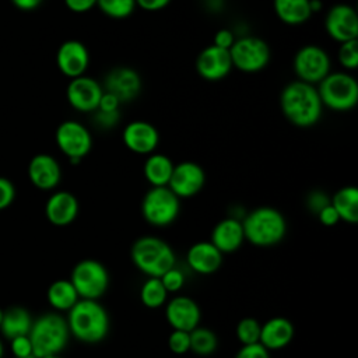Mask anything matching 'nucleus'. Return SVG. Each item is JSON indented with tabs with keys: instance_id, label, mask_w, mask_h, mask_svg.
I'll list each match as a JSON object with an SVG mask.
<instances>
[{
	"instance_id": "1",
	"label": "nucleus",
	"mask_w": 358,
	"mask_h": 358,
	"mask_svg": "<svg viewBox=\"0 0 358 358\" xmlns=\"http://www.w3.org/2000/svg\"><path fill=\"white\" fill-rule=\"evenodd\" d=\"M280 108L285 119L296 127H310L322 116L323 105L315 85L295 80L280 94Z\"/></svg>"
},
{
	"instance_id": "2",
	"label": "nucleus",
	"mask_w": 358,
	"mask_h": 358,
	"mask_svg": "<svg viewBox=\"0 0 358 358\" xmlns=\"http://www.w3.org/2000/svg\"><path fill=\"white\" fill-rule=\"evenodd\" d=\"M70 336L88 344L102 341L109 331L106 309L94 299H78L67 313Z\"/></svg>"
},
{
	"instance_id": "3",
	"label": "nucleus",
	"mask_w": 358,
	"mask_h": 358,
	"mask_svg": "<svg viewBox=\"0 0 358 358\" xmlns=\"http://www.w3.org/2000/svg\"><path fill=\"white\" fill-rule=\"evenodd\" d=\"M245 239L260 248L274 246L281 242L287 232V222L284 215L274 207L262 206L242 220Z\"/></svg>"
},
{
	"instance_id": "4",
	"label": "nucleus",
	"mask_w": 358,
	"mask_h": 358,
	"mask_svg": "<svg viewBox=\"0 0 358 358\" xmlns=\"http://www.w3.org/2000/svg\"><path fill=\"white\" fill-rule=\"evenodd\" d=\"M28 337L36 358L59 355L69 343L70 331L66 319L55 312L43 313L32 322Z\"/></svg>"
},
{
	"instance_id": "5",
	"label": "nucleus",
	"mask_w": 358,
	"mask_h": 358,
	"mask_svg": "<svg viewBox=\"0 0 358 358\" xmlns=\"http://www.w3.org/2000/svg\"><path fill=\"white\" fill-rule=\"evenodd\" d=\"M130 257L143 274L157 278L175 267L176 262L172 248L157 236H141L136 239L130 249Z\"/></svg>"
},
{
	"instance_id": "6",
	"label": "nucleus",
	"mask_w": 358,
	"mask_h": 358,
	"mask_svg": "<svg viewBox=\"0 0 358 358\" xmlns=\"http://www.w3.org/2000/svg\"><path fill=\"white\" fill-rule=\"evenodd\" d=\"M322 105L336 110L345 112L355 108L358 102L357 80L344 71L329 73L316 87Z\"/></svg>"
},
{
	"instance_id": "7",
	"label": "nucleus",
	"mask_w": 358,
	"mask_h": 358,
	"mask_svg": "<svg viewBox=\"0 0 358 358\" xmlns=\"http://www.w3.org/2000/svg\"><path fill=\"white\" fill-rule=\"evenodd\" d=\"M180 199L168 187H151L143 197L141 214L154 227L171 225L179 215Z\"/></svg>"
},
{
	"instance_id": "8",
	"label": "nucleus",
	"mask_w": 358,
	"mask_h": 358,
	"mask_svg": "<svg viewBox=\"0 0 358 358\" xmlns=\"http://www.w3.org/2000/svg\"><path fill=\"white\" fill-rule=\"evenodd\" d=\"M70 282L76 288L80 299L98 301L108 289L109 274L101 262L84 259L73 267Z\"/></svg>"
},
{
	"instance_id": "9",
	"label": "nucleus",
	"mask_w": 358,
	"mask_h": 358,
	"mask_svg": "<svg viewBox=\"0 0 358 358\" xmlns=\"http://www.w3.org/2000/svg\"><path fill=\"white\" fill-rule=\"evenodd\" d=\"M229 55L232 67L243 73H257L270 62V46L262 38L242 36L235 39Z\"/></svg>"
},
{
	"instance_id": "10",
	"label": "nucleus",
	"mask_w": 358,
	"mask_h": 358,
	"mask_svg": "<svg viewBox=\"0 0 358 358\" xmlns=\"http://www.w3.org/2000/svg\"><path fill=\"white\" fill-rule=\"evenodd\" d=\"M292 66L299 81L315 85L330 73V57L323 48L305 45L295 53Z\"/></svg>"
},
{
	"instance_id": "11",
	"label": "nucleus",
	"mask_w": 358,
	"mask_h": 358,
	"mask_svg": "<svg viewBox=\"0 0 358 358\" xmlns=\"http://www.w3.org/2000/svg\"><path fill=\"white\" fill-rule=\"evenodd\" d=\"M56 144L59 150L70 159L71 164H78L92 147L91 133L85 126L76 120H66L56 129Z\"/></svg>"
},
{
	"instance_id": "12",
	"label": "nucleus",
	"mask_w": 358,
	"mask_h": 358,
	"mask_svg": "<svg viewBox=\"0 0 358 358\" xmlns=\"http://www.w3.org/2000/svg\"><path fill=\"white\" fill-rule=\"evenodd\" d=\"M324 29L327 35L338 43L357 39L358 17L355 10L344 3L334 4L324 17Z\"/></svg>"
},
{
	"instance_id": "13",
	"label": "nucleus",
	"mask_w": 358,
	"mask_h": 358,
	"mask_svg": "<svg viewBox=\"0 0 358 358\" xmlns=\"http://www.w3.org/2000/svg\"><path fill=\"white\" fill-rule=\"evenodd\" d=\"M206 183L204 169L193 161H182L173 165L168 187L179 197L187 199L196 196Z\"/></svg>"
},
{
	"instance_id": "14",
	"label": "nucleus",
	"mask_w": 358,
	"mask_h": 358,
	"mask_svg": "<svg viewBox=\"0 0 358 358\" xmlns=\"http://www.w3.org/2000/svg\"><path fill=\"white\" fill-rule=\"evenodd\" d=\"M102 94H103L102 85L96 80L88 76H80V77L71 78L66 90V96L69 103L78 112L96 110Z\"/></svg>"
},
{
	"instance_id": "15",
	"label": "nucleus",
	"mask_w": 358,
	"mask_h": 358,
	"mask_svg": "<svg viewBox=\"0 0 358 358\" xmlns=\"http://www.w3.org/2000/svg\"><path fill=\"white\" fill-rule=\"evenodd\" d=\"M122 140L131 152L150 155L158 147L159 133L155 126L145 120H133L124 126Z\"/></svg>"
},
{
	"instance_id": "16",
	"label": "nucleus",
	"mask_w": 358,
	"mask_h": 358,
	"mask_svg": "<svg viewBox=\"0 0 358 358\" xmlns=\"http://www.w3.org/2000/svg\"><path fill=\"white\" fill-rule=\"evenodd\" d=\"M56 64L69 78L84 76L90 66L88 49L77 39H67L57 49Z\"/></svg>"
},
{
	"instance_id": "17",
	"label": "nucleus",
	"mask_w": 358,
	"mask_h": 358,
	"mask_svg": "<svg viewBox=\"0 0 358 358\" xmlns=\"http://www.w3.org/2000/svg\"><path fill=\"white\" fill-rule=\"evenodd\" d=\"M232 60L229 50L210 45L204 48L196 59V71L208 81H218L229 74Z\"/></svg>"
},
{
	"instance_id": "18",
	"label": "nucleus",
	"mask_w": 358,
	"mask_h": 358,
	"mask_svg": "<svg viewBox=\"0 0 358 358\" xmlns=\"http://www.w3.org/2000/svg\"><path fill=\"white\" fill-rule=\"evenodd\" d=\"M165 316L173 330L190 333L200 324L201 310L194 299L180 295L166 303Z\"/></svg>"
},
{
	"instance_id": "19",
	"label": "nucleus",
	"mask_w": 358,
	"mask_h": 358,
	"mask_svg": "<svg viewBox=\"0 0 358 358\" xmlns=\"http://www.w3.org/2000/svg\"><path fill=\"white\" fill-rule=\"evenodd\" d=\"M102 88L113 94L120 102H129L138 95L141 78L138 73L130 67H116L106 74Z\"/></svg>"
},
{
	"instance_id": "20",
	"label": "nucleus",
	"mask_w": 358,
	"mask_h": 358,
	"mask_svg": "<svg viewBox=\"0 0 358 358\" xmlns=\"http://www.w3.org/2000/svg\"><path fill=\"white\" fill-rule=\"evenodd\" d=\"M28 176L35 187L41 190H50L59 185L62 169L52 155L38 154L29 161Z\"/></svg>"
},
{
	"instance_id": "21",
	"label": "nucleus",
	"mask_w": 358,
	"mask_h": 358,
	"mask_svg": "<svg viewBox=\"0 0 358 358\" xmlns=\"http://www.w3.org/2000/svg\"><path fill=\"white\" fill-rule=\"evenodd\" d=\"M45 215L48 221L56 227L71 224L78 215L77 197L66 190L53 193L45 204Z\"/></svg>"
},
{
	"instance_id": "22",
	"label": "nucleus",
	"mask_w": 358,
	"mask_h": 358,
	"mask_svg": "<svg viewBox=\"0 0 358 358\" xmlns=\"http://www.w3.org/2000/svg\"><path fill=\"white\" fill-rule=\"evenodd\" d=\"M189 267L197 274H213L222 264V253L210 242L201 241L190 246L186 255Z\"/></svg>"
},
{
	"instance_id": "23",
	"label": "nucleus",
	"mask_w": 358,
	"mask_h": 358,
	"mask_svg": "<svg viewBox=\"0 0 358 358\" xmlns=\"http://www.w3.org/2000/svg\"><path fill=\"white\" fill-rule=\"evenodd\" d=\"M294 324L282 316L268 319L260 326L259 343L268 351L281 350L287 347L294 338Z\"/></svg>"
},
{
	"instance_id": "24",
	"label": "nucleus",
	"mask_w": 358,
	"mask_h": 358,
	"mask_svg": "<svg viewBox=\"0 0 358 358\" xmlns=\"http://www.w3.org/2000/svg\"><path fill=\"white\" fill-rule=\"evenodd\" d=\"M245 241L242 221L236 218H224L215 224L211 231L210 242L224 255L232 253L241 248Z\"/></svg>"
},
{
	"instance_id": "25",
	"label": "nucleus",
	"mask_w": 358,
	"mask_h": 358,
	"mask_svg": "<svg viewBox=\"0 0 358 358\" xmlns=\"http://www.w3.org/2000/svg\"><path fill=\"white\" fill-rule=\"evenodd\" d=\"M32 322L34 320L25 308L10 306L3 312L0 331L8 340H13L20 336H28Z\"/></svg>"
},
{
	"instance_id": "26",
	"label": "nucleus",
	"mask_w": 358,
	"mask_h": 358,
	"mask_svg": "<svg viewBox=\"0 0 358 358\" xmlns=\"http://www.w3.org/2000/svg\"><path fill=\"white\" fill-rule=\"evenodd\" d=\"M172 171H173L172 159L169 157H166L164 154H158V152L150 154L143 166L144 178L152 187L168 186Z\"/></svg>"
},
{
	"instance_id": "27",
	"label": "nucleus",
	"mask_w": 358,
	"mask_h": 358,
	"mask_svg": "<svg viewBox=\"0 0 358 358\" xmlns=\"http://www.w3.org/2000/svg\"><path fill=\"white\" fill-rule=\"evenodd\" d=\"M330 204L338 214L340 221L358 222V189L355 186H344L338 189L330 200Z\"/></svg>"
},
{
	"instance_id": "28",
	"label": "nucleus",
	"mask_w": 358,
	"mask_h": 358,
	"mask_svg": "<svg viewBox=\"0 0 358 358\" xmlns=\"http://www.w3.org/2000/svg\"><path fill=\"white\" fill-rule=\"evenodd\" d=\"M275 15L288 25H299L312 15L309 0H273Z\"/></svg>"
},
{
	"instance_id": "29",
	"label": "nucleus",
	"mask_w": 358,
	"mask_h": 358,
	"mask_svg": "<svg viewBox=\"0 0 358 358\" xmlns=\"http://www.w3.org/2000/svg\"><path fill=\"white\" fill-rule=\"evenodd\" d=\"M48 302L56 310H70L77 301L80 299L76 288L70 282V280H56L53 281L46 292Z\"/></svg>"
},
{
	"instance_id": "30",
	"label": "nucleus",
	"mask_w": 358,
	"mask_h": 358,
	"mask_svg": "<svg viewBox=\"0 0 358 358\" xmlns=\"http://www.w3.org/2000/svg\"><path fill=\"white\" fill-rule=\"evenodd\" d=\"M168 291L162 285L161 280L157 277H148L140 289V301L144 306L155 309L166 302Z\"/></svg>"
},
{
	"instance_id": "31",
	"label": "nucleus",
	"mask_w": 358,
	"mask_h": 358,
	"mask_svg": "<svg viewBox=\"0 0 358 358\" xmlns=\"http://www.w3.org/2000/svg\"><path fill=\"white\" fill-rule=\"evenodd\" d=\"M190 350L197 355H210L217 350L218 340L213 330L197 326L190 333Z\"/></svg>"
},
{
	"instance_id": "32",
	"label": "nucleus",
	"mask_w": 358,
	"mask_h": 358,
	"mask_svg": "<svg viewBox=\"0 0 358 358\" xmlns=\"http://www.w3.org/2000/svg\"><path fill=\"white\" fill-rule=\"evenodd\" d=\"M96 7L115 20L127 18L136 8V0H96Z\"/></svg>"
},
{
	"instance_id": "33",
	"label": "nucleus",
	"mask_w": 358,
	"mask_h": 358,
	"mask_svg": "<svg viewBox=\"0 0 358 358\" xmlns=\"http://www.w3.org/2000/svg\"><path fill=\"white\" fill-rule=\"evenodd\" d=\"M260 323L255 317H243L236 324V337L242 345L259 343L260 338Z\"/></svg>"
},
{
	"instance_id": "34",
	"label": "nucleus",
	"mask_w": 358,
	"mask_h": 358,
	"mask_svg": "<svg viewBox=\"0 0 358 358\" xmlns=\"http://www.w3.org/2000/svg\"><path fill=\"white\" fill-rule=\"evenodd\" d=\"M338 62L347 70H354L358 66V39L340 43Z\"/></svg>"
},
{
	"instance_id": "35",
	"label": "nucleus",
	"mask_w": 358,
	"mask_h": 358,
	"mask_svg": "<svg viewBox=\"0 0 358 358\" xmlns=\"http://www.w3.org/2000/svg\"><path fill=\"white\" fill-rule=\"evenodd\" d=\"M168 347L173 354H185L190 350V334L183 330H172L168 337Z\"/></svg>"
},
{
	"instance_id": "36",
	"label": "nucleus",
	"mask_w": 358,
	"mask_h": 358,
	"mask_svg": "<svg viewBox=\"0 0 358 358\" xmlns=\"http://www.w3.org/2000/svg\"><path fill=\"white\" fill-rule=\"evenodd\" d=\"M162 285L165 287V289L168 292H176L179 291L183 284H185V275L183 273L176 268V267H172L171 270H168L166 273H164L161 277H159Z\"/></svg>"
},
{
	"instance_id": "37",
	"label": "nucleus",
	"mask_w": 358,
	"mask_h": 358,
	"mask_svg": "<svg viewBox=\"0 0 358 358\" xmlns=\"http://www.w3.org/2000/svg\"><path fill=\"white\" fill-rule=\"evenodd\" d=\"M10 348L14 358H25V357L34 355L32 344L28 336H20L10 340Z\"/></svg>"
},
{
	"instance_id": "38",
	"label": "nucleus",
	"mask_w": 358,
	"mask_h": 358,
	"mask_svg": "<svg viewBox=\"0 0 358 358\" xmlns=\"http://www.w3.org/2000/svg\"><path fill=\"white\" fill-rule=\"evenodd\" d=\"M235 358H270V351L266 350L260 343H255L242 345Z\"/></svg>"
},
{
	"instance_id": "39",
	"label": "nucleus",
	"mask_w": 358,
	"mask_h": 358,
	"mask_svg": "<svg viewBox=\"0 0 358 358\" xmlns=\"http://www.w3.org/2000/svg\"><path fill=\"white\" fill-rule=\"evenodd\" d=\"M15 197V187L14 185L6 179L0 176V210L7 208Z\"/></svg>"
},
{
	"instance_id": "40",
	"label": "nucleus",
	"mask_w": 358,
	"mask_h": 358,
	"mask_svg": "<svg viewBox=\"0 0 358 358\" xmlns=\"http://www.w3.org/2000/svg\"><path fill=\"white\" fill-rule=\"evenodd\" d=\"M235 36H234V32L227 29V28H222V29H218L214 35V46H218L221 49H227L229 50L231 46L234 45L235 42Z\"/></svg>"
},
{
	"instance_id": "41",
	"label": "nucleus",
	"mask_w": 358,
	"mask_h": 358,
	"mask_svg": "<svg viewBox=\"0 0 358 358\" xmlns=\"http://www.w3.org/2000/svg\"><path fill=\"white\" fill-rule=\"evenodd\" d=\"M96 115H95V123L101 127H105V129H109V127H113L116 126V123L119 122V110H115V112H103V110H95Z\"/></svg>"
},
{
	"instance_id": "42",
	"label": "nucleus",
	"mask_w": 358,
	"mask_h": 358,
	"mask_svg": "<svg viewBox=\"0 0 358 358\" xmlns=\"http://www.w3.org/2000/svg\"><path fill=\"white\" fill-rule=\"evenodd\" d=\"M317 218H319L320 224L324 227H333L340 221L337 211L334 210V207L330 203L327 206H324L322 210H319Z\"/></svg>"
},
{
	"instance_id": "43",
	"label": "nucleus",
	"mask_w": 358,
	"mask_h": 358,
	"mask_svg": "<svg viewBox=\"0 0 358 358\" xmlns=\"http://www.w3.org/2000/svg\"><path fill=\"white\" fill-rule=\"evenodd\" d=\"M120 103H122V102H120L113 94L103 91V94H102V96H101V101H99V105H98V110L115 112V110H119Z\"/></svg>"
},
{
	"instance_id": "44",
	"label": "nucleus",
	"mask_w": 358,
	"mask_h": 358,
	"mask_svg": "<svg viewBox=\"0 0 358 358\" xmlns=\"http://www.w3.org/2000/svg\"><path fill=\"white\" fill-rule=\"evenodd\" d=\"M330 203V200L326 197V194H323L322 192H313L309 194L308 197V207L313 211V213H319V210H322L324 206H327Z\"/></svg>"
},
{
	"instance_id": "45",
	"label": "nucleus",
	"mask_w": 358,
	"mask_h": 358,
	"mask_svg": "<svg viewBox=\"0 0 358 358\" xmlns=\"http://www.w3.org/2000/svg\"><path fill=\"white\" fill-rule=\"evenodd\" d=\"M64 4L74 13H85L96 6V0H64Z\"/></svg>"
},
{
	"instance_id": "46",
	"label": "nucleus",
	"mask_w": 358,
	"mask_h": 358,
	"mask_svg": "<svg viewBox=\"0 0 358 358\" xmlns=\"http://www.w3.org/2000/svg\"><path fill=\"white\" fill-rule=\"evenodd\" d=\"M171 0H136V7L145 11H158L165 8Z\"/></svg>"
},
{
	"instance_id": "47",
	"label": "nucleus",
	"mask_w": 358,
	"mask_h": 358,
	"mask_svg": "<svg viewBox=\"0 0 358 358\" xmlns=\"http://www.w3.org/2000/svg\"><path fill=\"white\" fill-rule=\"evenodd\" d=\"M13 4L20 8V10H25V11H29V10H34L38 6H41V3L43 0H11Z\"/></svg>"
},
{
	"instance_id": "48",
	"label": "nucleus",
	"mask_w": 358,
	"mask_h": 358,
	"mask_svg": "<svg viewBox=\"0 0 358 358\" xmlns=\"http://www.w3.org/2000/svg\"><path fill=\"white\" fill-rule=\"evenodd\" d=\"M309 6H310V11L316 13L322 8V1L320 0H309Z\"/></svg>"
},
{
	"instance_id": "49",
	"label": "nucleus",
	"mask_w": 358,
	"mask_h": 358,
	"mask_svg": "<svg viewBox=\"0 0 358 358\" xmlns=\"http://www.w3.org/2000/svg\"><path fill=\"white\" fill-rule=\"evenodd\" d=\"M3 355H4V345H3V343L0 340V358H3Z\"/></svg>"
},
{
	"instance_id": "50",
	"label": "nucleus",
	"mask_w": 358,
	"mask_h": 358,
	"mask_svg": "<svg viewBox=\"0 0 358 358\" xmlns=\"http://www.w3.org/2000/svg\"><path fill=\"white\" fill-rule=\"evenodd\" d=\"M42 358H62L60 355H48V357H42Z\"/></svg>"
},
{
	"instance_id": "51",
	"label": "nucleus",
	"mask_w": 358,
	"mask_h": 358,
	"mask_svg": "<svg viewBox=\"0 0 358 358\" xmlns=\"http://www.w3.org/2000/svg\"><path fill=\"white\" fill-rule=\"evenodd\" d=\"M3 312H4V310L0 308V324H1V320H3Z\"/></svg>"
},
{
	"instance_id": "52",
	"label": "nucleus",
	"mask_w": 358,
	"mask_h": 358,
	"mask_svg": "<svg viewBox=\"0 0 358 358\" xmlns=\"http://www.w3.org/2000/svg\"><path fill=\"white\" fill-rule=\"evenodd\" d=\"M25 358H36L35 355H31V357H25Z\"/></svg>"
}]
</instances>
